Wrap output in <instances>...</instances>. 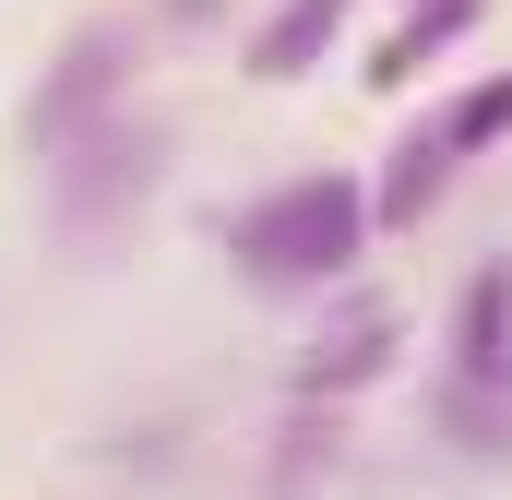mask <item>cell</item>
<instances>
[{
	"label": "cell",
	"instance_id": "1",
	"mask_svg": "<svg viewBox=\"0 0 512 500\" xmlns=\"http://www.w3.org/2000/svg\"><path fill=\"white\" fill-rule=\"evenodd\" d=\"M358 250H370V191L346 167H310V179L262 191L251 215H227V262L251 274L262 298H310V286L358 274Z\"/></svg>",
	"mask_w": 512,
	"mask_h": 500
},
{
	"label": "cell",
	"instance_id": "2",
	"mask_svg": "<svg viewBox=\"0 0 512 500\" xmlns=\"http://www.w3.org/2000/svg\"><path fill=\"white\" fill-rule=\"evenodd\" d=\"M131 72V24H84L72 48H60V72L36 84V108H24V143L36 155H60V143H84V131L108 120V96H120Z\"/></svg>",
	"mask_w": 512,
	"mask_h": 500
},
{
	"label": "cell",
	"instance_id": "3",
	"mask_svg": "<svg viewBox=\"0 0 512 500\" xmlns=\"http://www.w3.org/2000/svg\"><path fill=\"white\" fill-rule=\"evenodd\" d=\"M48 179H60V215L96 239L120 203H143V179H155V131H131V120H96L84 143H60L48 155Z\"/></svg>",
	"mask_w": 512,
	"mask_h": 500
},
{
	"label": "cell",
	"instance_id": "4",
	"mask_svg": "<svg viewBox=\"0 0 512 500\" xmlns=\"http://www.w3.org/2000/svg\"><path fill=\"white\" fill-rule=\"evenodd\" d=\"M453 393L512 405V250H489L453 298Z\"/></svg>",
	"mask_w": 512,
	"mask_h": 500
},
{
	"label": "cell",
	"instance_id": "5",
	"mask_svg": "<svg viewBox=\"0 0 512 500\" xmlns=\"http://www.w3.org/2000/svg\"><path fill=\"white\" fill-rule=\"evenodd\" d=\"M393 346H405V322L370 298V310H346V322H334V334L298 358V393H358V381H382V370H393Z\"/></svg>",
	"mask_w": 512,
	"mask_h": 500
},
{
	"label": "cell",
	"instance_id": "6",
	"mask_svg": "<svg viewBox=\"0 0 512 500\" xmlns=\"http://www.w3.org/2000/svg\"><path fill=\"white\" fill-rule=\"evenodd\" d=\"M441 191H453V143H441V131H405L393 167H382V191H370V239H382V227H429Z\"/></svg>",
	"mask_w": 512,
	"mask_h": 500
},
{
	"label": "cell",
	"instance_id": "7",
	"mask_svg": "<svg viewBox=\"0 0 512 500\" xmlns=\"http://www.w3.org/2000/svg\"><path fill=\"white\" fill-rule=\"evenodd\" d=\"M465 24H477V0H417L382 48H370V84H382V96H393V84H417V72H429V60L465 36Z\"/></svg>",
	"mask_w": 512,
	"mask_h": 500
},
{
	"label": "cell",
	"instance_id": "8",
	"mask_svg": "<svg viewBox=\"0 0 512 500\" xmlns=\"http://www.w3.org/2000/svg\"><path fill=\"white\" fill-rule=\"evenodd\" d=\"M334 24H346V0H286V12L251 36V72H262V84H298V72L334 48Z\"/></svg>",
	"mask_w": 512,
	"mask_h": 500
},
{
	"label": "cell",
	"instance_id": "9",
	"mask_svg": "<svg viewBox=\"0 0 512 500\" xmlns=\"http://www.w3.org/2000/svg\"><path fill=\"white\" fill-rule=\"evenodd\" d=\"M441 143H453V167H465V155H489V143H512V72L465 84V96L441 108Z\"/></svg>",
	"mask_w": 512,
	"mask_h": 500
}]
</instances>
